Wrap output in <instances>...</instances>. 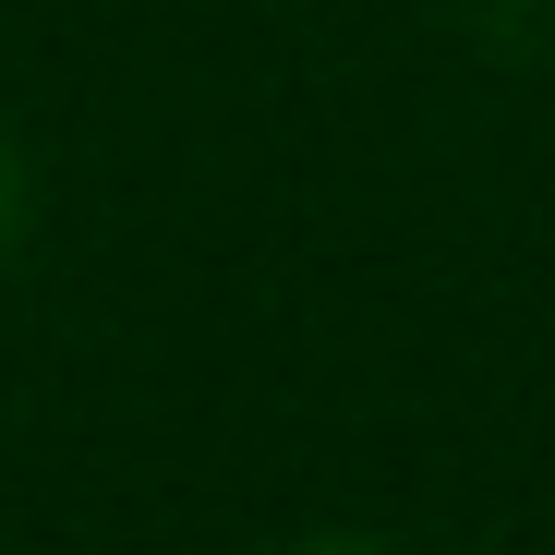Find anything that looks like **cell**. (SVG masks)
<instances>
[{"instance_id":"cell-1","label":"cell","mask_w":555,"mask_h":555,"mask_svg":"<svg viewBox=\"0 0 555 555\" xmlns=\"http://www.w3.org/2000/svg\"><path fill=\"white\" fill-rule=\"evenodd\" d=\"M13 206H25V181H13V145H0V254H13Z\"/></svg>"},{"instance_id":"cell-2","label":"cell","mask_w":555,"mask_h":555,"mask_svg":"<svg viewBox=\"0 0 555 555\" xmlns=\"http://www.w3.org/2000/svg\"><path fill=\"white\" fill-rule=\"evenodd\" d=\"M291 555H375V543H350V531H314V543H291Z\"/></svg>"}]
</instances>
